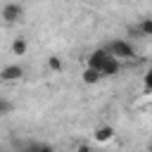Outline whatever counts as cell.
I'll list each match as a JSON object with an SVG mask.
<instances>
[{
    "label": "cell",
    "instance_id": "obj_1",
    "mask_svg": "<svg viewBox=\"0 0 152 152\" xmlns=\"http://www.w3.org/2000/svg\"><path fill=\"white\" fill-rule=\"evenodd\" d=\"M109 52H112L114 57H119V59L135 57V50H133V45H131L128 40H121V38H116V40H112V43H109Z\"/></svg>",
    "mask_w": 152,
    "mask_h": 152
},
{
    "label": "cell",
    "instance_id": "obj_2",
    "mask_svg": "<svg viewBox=\"0 0 152 152\" xmlns=\"http://www.w3.org/2000/svg\"><path fill=\"white\" fill-rule=\"evenodd\" d=\"M112 57H114V55L109 52V48H97V50H93V52L88 55V59H86V62H88V66H93V69H100V71H102V66H104Z\"/></svg>",
    "mask_w": 152,
    "mask_h": 152
},
{
    "label": "cell",
    "instance_id": "obj_3",
    "mask_svg": "<svg viewBox=\"0 0 152 152\" xmlns=\"http://www.w3.org/2000/svg\"><path fill=\"white\" fill-rule=\"evenodd\" d=\"M0 78H2V83H17V81L24 78V66H19V64H7V66L2 69V74H0Z\"/></svg>",
    "mask_w": 152,
    "mask_h": 152
},
{
    "label": "cell",
    "instance_id": "obj_4",
    "mask_svg": "<svg viewBox=\"0 0 152 152\" xmlns=\"http://www.w3.org/2000/svg\"><path fill=\"white\" fill-rule=\"evenodd\" d=\"M21 14H24V10H21L19 2H7V5L2 7V19H5V24H14V21H19Z\"/></svg>",
    "mask_w": 152,
    "mask_h": 152
},
{
    "label": "cell",
    "instance_id": "obj_5",
    "mask_svg": "<svg viewBox=\"0 0 152 152\" xmlns=\"http://www.w3.org/2000/svg\"><path fill=\"white\" fill-rule=\"evenodd\" d=\"M81 78H83V83L95 86V83L102 78V71H100V69H93V66H86V69H83V74H81Z\"/></svg>",
    "mask_w": 152,
    "mask_h": 152
},
{
    "label": "cell",
    "instance_id": "obj_6",
    "mask_svg": "<svg viewBox=\"0 0 152 152\" xmlns=\"http://www.w3.org/2000/svg\"><path fill=\"white\" fill-rule=\"evenodd\" d=\"M114 138V126H97L95 128V140L97 142H107V140H112Z\"/></svg>",
    "mask_w": 152,
    "mask_h": 152
},
{
    "label": "cell",
    "instance_id": "obj_7",
    "mask_svg": "<svg viewBox=\"0 0 152 152\" xmlns=\"http://www.w3.org/2000/svg\"><path fill=\"white\" fill-rule=\"evenodd\" d=\"M119 71H121L119 57H112V59H109V62H107V64L102 66V78H104V76H116Z\"/></svg>",
    "mask_w": 152,
    "mask_h": 152
},
{
    "label": "cell",
    "instance_id": "obj_8",
    "mask_svg": "<svg viewBox=\"0 0 152 152\" xmlns=\"http://www.w3.org/2000/svg\"><path fill=\"white\" fill-rule=\"evenodd\" d=\"M12 52H14L17 57H24V55L28 52V43H26V38H21V36L14 38V40H12Z\"/></svg>",
    "mask_w": 152,
    "mask_h": 152
},
{
    "label": "cell",
    "instance_id": "obj_9",
    "mask_svg": "<svg viewBox=\"0 0 152 152\" xmlns=\"http://www.w3.org/2000/svg\"><path fill=\"white\" fill-rule=\"evenodd\" d=\"M138 33L145 36V38H152V17L140 19V24H138Z\"/></svg>",
    "mask_w": 152,
    "mask_h": 152
},
{
    "label": "cell",
    "instance_id": "obj_10",
    "mask_svg": "<svg viewBox=\"0 0 152 152\" xmlns=\"http://www.w3.org/2000/svg\"><path fill=\"white\" fill-rule=\"evenodd\" d=\"M21 152H55V150H52V145H48V142H33V145L24 147Z\"/></svg>",
    "mask_w": 152,
    "mask_h": 152
},
{
    "label": "cell",
    "instance_id": "obj_11",
    "mask_svg": "<svg viewBox=\"0 0 152 152\" xmlns=\"http://www.w3.org/2000/svg\"><path fill=\"white\" fill-rule=\"evenodd\" d=\"M48 66H50L52 71H62V59H59L57 55H52V57H48Z\"/></svg>",
    "mask_w": 152,
    "mask_h": 152
},
{
    "label": "cell",
    "instance_id": "obj_12",
    "mask_svg": "<svg viewBox=\"0 0 152 152\" xmlns=\"http://www.w3.org/2000/svg\"><path fill=\"white\" fill-rule=\"evenodd\" d=\"M10 109H12L10 100H7V97H2V100H0V114H10Z\"/></svg>",
    "mask_w": 152,
    "mask_h": 152
},
{
    "label": "cell",
    "instance_id": "obj_13",
    "mask_svg": "<svg viewBox=\"0 0 152 152\" xmlns=\"http://www.w3.org/2000/svg\"><path fill=\"white\" fill-rule=\"evenodd\" d=\"M76 152H93V147H90V145H86V142H81V145L76 147Z\"/></svg>",
    "mask_w": 152,
    "mask_h": 152
},
{
    "label": "cell",
    "instance_id": "obj_14",
    "mask_svg": "<svg viewBox=\"0 0 152 152\" xmlns=\"http://www.w3.org/2000/svg\"><path fill=\"white\" fill-rule=\"evenodd\" d=\"M145 88H150L152 90V69L147 71V76H145Z\"/></svg>",
    "mask_w": 152,
    "mask_h": 152
},
{
    "label": "cell",
    "instance_id": "obj_15",
    "mask_svg": "<svg viewBox=\"0 0 152 152\" xmlns=\"http://www.w3.org/2000/svg\"><path fill=\"white\" fill-rule=\"evenodd\" d=\"M147 152H152V145H150V147H147Z\"/></svg>",
    "mask_w": 152,
    "mask_h": 152
}]
</instances>
